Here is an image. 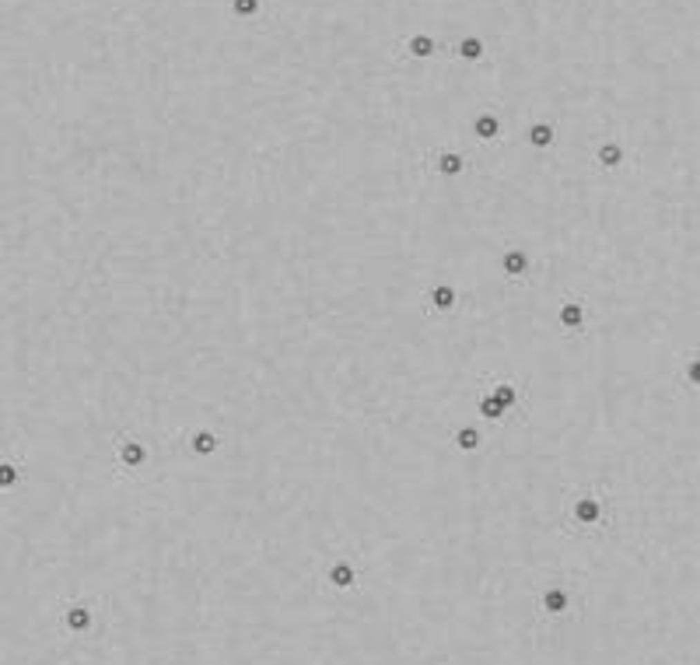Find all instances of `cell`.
Segmentation results:
<instances>
[{
  "instance_id": "1",
  "label": "cell",
  "mask_w": 700,
  "mask_h": 665,
  "mask_svg": "<svg viewBox=\"0 0 700 665\" xmlns=\"http://www.w3.org/2000/svg\"><path fill=\"white\" fill-rule=\"evenodd\" d=\"M431 49H435V42H431L427 35H417V39L410 42V53H413V57H427Z\"/></svg>"
},
{
  "instance_id": "2",
  "label": "cell",
  "mask_w": 700,
  "mask_h": 665,
  "mask_svg": "<svg viewBox=\"0 0 700 665\" xmlns=\"http://www.w3.org/2000/svg\"><path fill=\"white\" fill-rule=\"evenodd\" d=\"M480 49H483V46H480V39H466V42L459 46V53H462L466 60H476V57H480Z\"/></svg>"
},
{
  "instance_id": "3",
  "label": "cell",
  "mask_w": 700,
  "mask_h": 665,
  "mask_svg": "<svg viewBox=\"0 0 700 665\" xmlns=\"http://www.w3.org/2000/svg\"><path fill=\"white\" fill-rule=\"evenodd\" d=\"M599 161H606V165H609V169H613V165L620 161V147H616V144H606V147L599 151Z\"/></svg>"
},
{
  "instance_id": "4",
  "label": "cell",
  "mask_w": 700,
  "mask_h": 665,
  "mask_svg": "<svg viewBox=\"0 0 700 665\" xmlns=\"http://www.w3.org/2000/svg\"><path fill=\"white\" fill-rule=\"evenodd\" d=\"M256 0H235V15H256Z\"/></svg>"
},
{
  "instance_id": "5",
  "label": "cell",
  "mask_w": 700,
  "mask_h": 665,
  "mask_svg": "<svg viewBox=\"0 0 700 665\" xmlns=\"http://www.w3.org/2000/svg\"><path fill=\"white\" fill-rule=\"evenodd\" d=\"M686 378H690V382L697 385V389H700V357H693V361H690V368H686Z\"/></svg>"
},
{
  "instance_id": "6",
  "label": "cell",
  "mask_w": 700,
  "mask_h": 665,
  "mask_svg": "<svg viewBox=\"0 0 700 665\" xmlns=\"http://www.w3.org/2000/svg\"><path fill=\"white\" fill-rule=\"evenodd\" d=\"M532 140H536V144H550V127H536V130H532Z\"/></svg>"
}]
</instances>
